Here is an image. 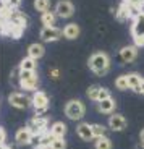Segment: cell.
Returning a JSON list of instances; mask_svg holds the SVG:
<instances>
[{"label":"cell","mask_w":144,"mask_h":149,"mask_svg":"<svg viewBox=\"0 0 144 149\" xmlns=\"http://www.w3.org/2000/svg\"><path fill=\"white\" fill-rule=\"evenodd\" d=\"M88 65H89V68H91V71H93L94 74L104 76V74L109 73L112 63H110V57H109L107 54L102 52V50H97V52H94L93 55L89 57Z\"/></svg>","instance_id":"obj_1"},{"label":"cell","mask_w":144,"mask_h":149,"mask_svg":"<svg viewBox=\"0 0 144 149\" xmlns=\"http://www.w3.org/2000/svg\"><path fill=\"white\" fill-rule=\"evenodd\" d=\"M65 115L73 122H79L86 115V105L79 99H71L65 104Z\"/></svg>","instance_id":"obj_2"},{"label":"cell","mask_w":144,"mask_h":149,"mask_svg":"<svg viewBox=\"0 0 144 149\" xmlns=\"http://www.w3.org/2000/svg\"><path fill=\"white\" fill-rule=\"evenodd\" d=\"M19 88L24 93H36L39 91V76L36 71H23L19 76Z\"/></svg>","instance_id":"obj_3"},{"label":"cell","mask_w":144,"mask_h":149,"mask_svg":"<svg viewBox=\"0 0 144 149\" xmlns=\"http://www.w3.org/2000/svg\"><path fill=\"white\" fill-rule=\"evenodd\" d=\"M8 104L16 110H26V109L33 107V97L21 91H15L8 96Z\"/></svg>","instance_id":"obj_4"},{"label":"cell","mask_w":144,"mask_h":149,"mask_svg":"<svg viewBox=\"0 0 144 149\" xmlns=\"http://www.w3.org/2000/svg\"><path fill=\"white\" fill-rule=\"evenodd\" d=\"M131 37L136 47H144V11L139 13L131 23Z\"/></svg>","instance_id":"obj_5"},{"label":"cell","mask_w":144,"mask_h":149,"mask_svg":"<svg viewBox=\"0 0 144 149\" xmlns=\"http://www.w3.org/2000/svg\"><path fill=\"white\" fill-rule=\"evenodd\" d=\"M33 107L36 110V115L37 117H44V113L47 112L49 109V96L44 93V91H36L33 93Z\"/></svg>","instance_id":"obj_6"},{"label":"cell","mask_w":144,"mask_h":149,"mask_svg":"<svg viewBox=\"0 0 144 149\" xmlns=\"http://www.w3.org/2000/svg\"><path fill=\"white\" fill-rule=\"evenodd\" d=\"M57 13V16L58 18H71V16L74 15V5L71 0H58L55 5V10H54Z\"/></svg>","instance_id":"obj_7"},{"label":"cell","mask_w":144,"mask_h":149,"mask_svg":"<svg viewBox=\"0 0 144 149\" xmlns=\"http://www.w3.org/2000/svg\"><path fill=\"white\" fill-rule=\"evenodd\" d=\"M26 127L31 130L33 134H42V133H47V118L45 117H33V118L28 122Z\"/></svg>","instance_id":"obj_8"},{"label":"cell","mask_w":144,"mask_h":149,"mask_svg":"<svg viewBox=\"0 0 144 149\" xmlns=\"http://www.w3.org/2000/svg\"><path fill=\"white\" fill-rule=\"evenodd\" d=\"M7 21L10 23L13 28L21 29V31H24L26 26H28V16H26L24 13H21L19 10H11V13H10Z\"/></svg>","instance_id":"obj_9"},{"label":"cell","mask_w":144,"mask_h":149,"mask_svg":"<svg viewBox=\"0 0 144 149\" xmlns=\"http://www.w3.org/2000/svg\"><path fill=\"white\" fill-rule=\"evenodd\" d=\"M138 58V47L136 45H125L118 50V60L122 63H133Z\"/></svg>","instance_id":"obj_10"},{"label":"cell","mask_w":144,"mask_h":149,"mask_svg":"<svg viewBox=\"0 0 144 149\" xmlns=\"http://www.w3.org/2000/svg\"><path fill=\"white\" fill-rule=\"evenodd\" d=\"M109 128H110L112 131H123L126 130V127H128V122H126V118L122 115V113H112V115H109Z\"/></svg>","instance_id":"obj_11"},{"label":"cell","mask_w":144,"mask_h":149,"mask_svg":"<svg viewBox=\"0 0 144 149\" xmlns=\"http://www.w3.org/2000/svg\"><path fill=\"white\" fill-rule=\"evenodd\" d=\"M63 37V29H60V28H45L42 26L41 29V39L42 42H55L58 41V39H62Z\"/></svg>","instance_id":"obj_12"},{"label":"cell","mask_w":144,"mask_h":149,"mask_svg":"<svg viewBox=\"0 0 144 149\" xmlns=\"http://www.w3.org/2000/svg\"><path fill=\"white\" fill-rule=\"evenodd\" d=\"M115 109H117V102H115V99L112 96L100 102H97V110L102 115H112V113H115Z\"/></svg>","instance_id":"obj_13"},{"label":"cell","mask_w":144,"mask_h":149,"mask_svg":"<svg viewBox=\"0 0 144 149\" xmlns=\"http://www.w3.org/2000/svg\"><path fill=\"white\" fill-rule=\"evenodd\" d=\"M76 134L83 141H93V139H96L94 131H93V125H89V123H78Z\"/></svg>","instance_id":"obj_14"},{"label":"cell","mask_w":144,"mask_h":149,"mask_svg":"<svg viewBox=\"0 0 144 149\" xmlns=\"http://www.w3.org/2000/svg\"><path fill=\"white\" fill-rule=\"evenodd\" d=\"M33 136H34V134L31 133L29 128L23 127V128H19V130L15 133V141H16V144H18V146H28V144H31Z\"/></svg>","instance_id":"obj_15"},{"label":"cell","mask_w":144,"mask_h":149,"mask_svg":"<svg viewBox=\"0 0 144 149\" xmlns=\"http://www.w3.org/2000/svg\"><path fill=\"white\" fill-rule=\"evenodd\" d=\"M79 34H81V29H79V26H78L76 23H68V24H65V28H63V37H67L70 41L78 39Z\"/></svg>","instance_id":"obj_16"},{"label":"cell","mask_w":144,"mask_h":149,"mask_svg":"<svg viewBox=\"0 0 144 149\" xmlns=\"http://www.w3.org/2000/svg\"><path fill=\"white\" fill-rule=\"evenodd\" d=\"M28 55L33 57L34 60L42 58V57L45 55V47H44L42 44H37V42H34V44H31L29 47H28Z\"/></svg>","instance_id":"obj_17"},{"label":"cell","mask_w":144,"mask_h":149,"mask_svg":"<svg viewBox=\"0 0 144 149\" xmlns=\"http://www.w3.org/2000/svg\"><path fill=\"white\" fill-rule=\"evenodd\" d=\"M57 13L55 11H45V13H42L41 15V21H42V26L45 28H55L57 26Z\"/></svg>","instance_id":"obj_18"},{"label":"cell","mask_w":144,"mask_h":149,"mask_svg":"<svg viewBox=\"0 0 144 149\" xmlns=\"http://www.w3.org/2000/svg\"><path fill=\"white\" fill-rule=\"evenodd\" d=\"M113 13H115V18L118 19V21H125V19L131 18V16H129V5L125 3V2H122L118 7L115 8Z\"/></svg>","instance_id":"obj_19"},{"label":"cell","mask_w":144,"mask_h":149,"mask_svg":"<svg viewBox=\"0 0 144 149\" xmlns=\"http://www.w3.org/2000/svg\"><path fill=\"white\" fill-rule=\"evenodd\" d=\"M49 130H50V133L54 134L55 138H65L68 128L63 122H55V123H52V127L49 128Z\"/></svg>","instance_id":"obj_20"},{"label":"cell","mask_w":144,"mask_h":149,"mask_svg":"<svg viewBox=\"0 0 144 149\" xmlns=\"http://www.w3.org/2000/svg\"><path fill=\"white\" fill-rule=\"evenodd\" d=\"M141 83H143V78H141L138 73H129L128 74V88L134 93H139L141 91Z\"/></svg>","instance_id":"obj_21"},{"label":"cell","mask_w":144,"mask_h":149,"mask_svg":"<svg viewBox=\"0 0 144 149\" xmlns=\"http://www.w3.org/2000/svg\"><path fill=\"white\" fill-rule=\"evenodd\" d=\"M36 67H37V60H34L29 55H26L19 62V70H23V71H36Z\"/></svg>","instance_id":"obj_22"},{"label":"cell","mask_w":144,"mask_h":149,"mask_svg":"<svg viewBox=\"0 0 144 149\" xmlns=\"http://www.w3.org/2000/svg\"><path fill=\"white\" fill-rule=\"evenodd\" d=\"M100 91H102V86H99V84H93V86H89V88H88V91H86V96H88L89 99H91V101L99 102Z\"/></svg>","instance_id":"obj_23"},{"label":"cell","mask_w":144,"mask_h":149,"mask_svg":"<svg viewBox=\"0 0 144 149\" xmlns=\"http://www.w3.org/2000/svg\"><path fill=\"white\" fill-rule=\"evenodd\" d=\"M94 149H112V141L109 136L94 139Z\"/></svg>","instance_id":"obj_24"},{"label":"cell","mask_w":144,"mask_h":149,"mask_svg":"<svg viewBox=\"0 0 144 149\" xmlns=\"http://www.w3.org/2000/svg\"><path fill=\"white\" fill-rule=\"evenodd\" d=\"M34 8L41 11V15L45 11H50V0H34Z\"/></svg>","instance_id":"obj_25"},{"label":"cell","mask_w":144,"mask_h":149,"mask_svg":"<svg viewBox=\"0 0 144 149\" xmlns=\"http://www.w3.org/2000/svg\"><path fill=\"white\" fill-rule=\"evenodd\" d=\"M115 88L120 91H126L128 88V74H120L118 78L115 79Z\"/></svg>","instance_id":"obj_26"},{"label":"cell","mask_w":144,"mask_h":149,"mask_svg":"<svg viewBox=\"0 0 144 149\" xmlns=\"http://www.w3.org/2000/svg\"><path fill=\"white\" fill-rule=\"evenodd\" d=\"M93 125V131H94V136L97 138H102V136H107V128L100 125V123H91Z\"/></svg>","instance_id":"obj_27"},{"label":"cell","mask_w":144,"mask_h":149,"mask_svg":"<svg viewBox=\"0 0 144 149\" xmlns=\"http://www.w3.org/2000/svg\"><path fill=\"white\" fill-rule=\"evenodd\" d=\"M49 149H67V141H65V138H55Z\"/></svg>","instance_id":"obj_28"},{"label":"cell","mask_w":144,"mask_h":149,"mask_svg":"<svg viewBox=\"0 0 144 149\" xmlns=\"http://www.w3.org/2000/svg\"><path fill=\"white\" fill-rule=\"evenodd\" d=\"M5 3H7L11 10H19V7H21V0H7Z\"/></svg>","instance_id":"obj_29"},{"label":"cell","mask_w":144,"mask_h":149,"mask_svg":"<svg viewBox=\"0 0 144 149\" xmlns=\"http://www.w3.org/2000/svg\"><path fill=\"white\" fill-rule=\"evenodd\" d=\"M49 76H50L52 79H58L60 78V70L58 68H50V70H49Z\"/></svg>","instance_id":"obj_30"},{"label":"cell","mask_w":144,"mask_h":149,"mask_svg":"<svg viewBox=\"0 0 144 149\" xmlns=\"http://www.w3.org/2000/svg\"><path fill=\"white\" fill-rule=\"evenodd\" d=\"M110 91L107 89V88H102V91H100V96H99V102L104 101V99H107V97H110Z\"/></svg>","instance_id":"obj_31"},{"label":"cell","mask_w":144,"mask_h":149,"mask_svg":"<svg viewBox=\"0 0 144 149\" xmlns=\"http://www.w3.org/2000/svg\"><path fill=\"white\" fill-rule=\"evenodd\" d=\"M2 136H0V139H2V144H5L7 143V130H5V127H2Z\"/></svg>","instance_id":"obj_32"},{"label":"cell","mask_w":144,"mask_h":149,"mask_svg":"<svg viewBox=\"0 0 144 149\" xmlns=\"http://www.w3.org/2000/svg\"><path fill=\"white\" fill-rule=\"evenodd\" d=\"M2 149H15V146H11V144H7V143H5V144H2Z\"/></svg>","instance_id":"obj_33"},{"label":"cell","mask_w":144,"mask_h":149,"mask_svg":"<svg viewBox=\"0 0 144 149\" xmlns=\"http://www.w3.org/2000/svg\"><path fill=\"white\" fill-rule=\"evenodd\" d=\"M139 139H141V143L144 144V128L141 130V133H139Z\"/></svg>","instance_id":"obj_34"},{"label":"cell","mask_w":144,"mask_h":149,"mask_svg":"<svg viewBox=\"0 0 144 149\" xmlns=\"http://www.w3.org/2000/svg\"><path fill=\"white\" fill-rule=\"evenodd\" d=\"M139 94H144V78H143V83H141V91Z\"/></svg>","instance_id":"obj_35"},{"label":"cell","mask_w":144,"mask_h":149,"mask_svg":"<svg viewBox=\"0 0 144 149\" xmlns=\"http://www.w3.org/2000/svg\"><path fill=\"white\" fill-rule=\"evenodd\" d=\"M134 149H144V144H143V143H139V144H138Z\"/></svg>","instance_id":"obj_36"},{"label":"cell","mask_w":144,"mask_h":149,"mask_svg":"<svg viewBox=\"0 0 144 149\" xmlns=\"http://www.w3.org/2000/svg\"><path fill=\"white\" fill-rule=\"evenodd\" d=\"M2 2H7V0H2Z\"/></svg>","instance_id":"obj_37"},{"label":"cell","mask_w":144,"mask_h":149,"mask_svg":"<svg viewBox=\"0 0 144 149\" xmlns=\"http://www.w3.org/2000/svg\"><path fill=\"white\" fill-rule=\"evenodd\" d=\"M47 149H49V148H47Z\"/></svg>","instance_id":"obj_38"}]
</instances>
